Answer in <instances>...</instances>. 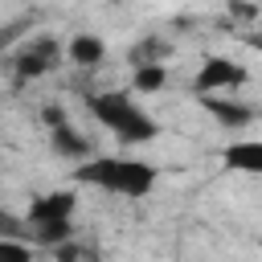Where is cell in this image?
Wrapping results in <instances>:
<instances>
[{"label": "cell", "mask_w": 262, "mask_h": 262, "mask_svg": "<svg viewBox=\"0 0 262 262\" xmlns=\"http://www.w3.org/2000/svg\"><path fill=\"white\" fill-rule=\"evenodd\" d=\"M0 233H20V221L8 217V213H0Z\"/></svg>", "instance_id": "obj_13"}, {"label": "cell", "mask_w": 262, "mask_h": 262, "mask_svg": "<svg viewBox=\"0 0 262 262\" xmlns=\"http://www.w3.org/2000/svg\"><path fill=\"white\" fill-rule=\"evenodd\" d=\"M57 66V45L53 41H37L33 49H25L16 57V78H41Z\"/></svg>", "instance_id": "obj_4"}, {"label": "cell", "mask_w": 262, "mask_h": 262, "mask_svg": "<svg viewBox=\"0 0 262 262\" xmlns=\"http://www.w3.org/2000/svg\"><path fill=\"white\" fill-rule=\"evenodd\" d=\"M70 213H74V192H45L41 201H33V209H29V225L57 221V217H70Z\"/></svg>", "instance_id": "obj_6"}, {"label": "cell", "mask_w": 262, "mask_h": 262, "mask_svg": "<svg viewBox=\"0 0 262 262\" xmlns=\"http://www.w3.org/2000/svg\"><path fill=\"white\" fill-rule=\"evenodd\" d=\"M201 102H205V111H209L221 127H246V123L254 119V111L242 106V102H225V98H201Z\"/></svg>", "instance_id": "obj_7"}, {"label": "cell", "mask_w": 262, "mask_h": 262, "mask_svg": "<svg viewBox=\"0 0 262 262\" xmlns=\"http://www.w3.org/2000/svg\"><path fill=\"white\" fill-rule=\"evenodd\" d=\"M225 168L233 172H262V139H242V143H229L221 151Z\"/></svg>", "instance_id": "obj_5"}, {"label": "cell", "mask_w": 262, "mask_h": 262, "mask_svg": "<svg viewBox=\"0 0 262 262\" xmlns=\"http://www.w3.org/2000/svg\"><path fill=\"white\" fill-rule=\"evenodd\" d=\"M164 82H168L164 61H139V66H135V90L151 94V90H164Z\"/></svg>", "instance_id": "obj_9"}, {"label": "cell", "mask_w": 262, "mask_h": 262, "mask_svg": "<svg viewBox=\"0 0 262 262\" xmlns=\"http://www.w3.org/2000/svg\"><path fill=\"white\" fill-rule=\"evenodd\" d=\"M78 180L111 188V192H123V196H147L151 184H156V168L139 164V160H98V164L78 168Z\"/></svg>", "instance_id": "obj_1"}, {"label": "cell", "mask_w": 262, "mask_h": 262, "mask_svg": "<svg viewBox=\"0 0 262 262\" xmlns=\"http://www.w3.org/2000/svg\"><path fill=\"white\" fill-rule=\"evenodd\" d=\"M90 115L98 123H106L123 143H147V139H156V123L127 94H94L90 98Z\"/></svg>", "instance_id": "obj_2"}, {"label": "cell", "mask_w": 262, "mask_h": 262, "mask_svg": "<svg viewBox=\"0 0 262 262\" xmlns=\"http://www.w3.org/2000/svg\"><path fill=\"white\" fill-rule=\"evenodd\" d=\"M246 82V70L233 66L229 57H209L196 74V90L201 94H213V90H229V86H242Z\"/></svg>", "instance_id": "obj_3"}, {"label": "cell", "mask_w": 262, "mask_h": 262, "mask_svg": "<svg viewBox=\"0 0 262 262\" xmlns=\"http://www.w3.org/2000/svg\"><path fill=\"white\" fill-rule=\"evenodd\" d=\"M102 57H106V45H102L98 37L78 33V37L70 41V61H74V66H98Z\"/></svg>", "instance_id": "obj_8"}, {"label": "cell", "mask_w": 262, "mask_h": 262, "mask_svg": "<svg viewBox=\"0 0 262 262\" xmlns=\"http://www.w3.org/2000/svg\"><path fill=\"white\" fill-rule=\"evenodd\" d=\"M0 258H29V246H25V242H8V237L0 233Z\"/></svg>", "instance_id": "obj_12"}, {"label": "cell", "mask_w": 262, "mask_h": 262, "mask_svg": "<svg viewBox=\"0 0 262 262\" xmlns=\"http://www.w3.org/2000/svg\"><path fill=\"white\" fill-rule=\"evenodd\" d=\"M53 147H57L61 156H86V151H90V143H86L74 127H66V123L53 127Z\"/></svg>", "instance_id": "obj_10"}, {"label": "cell", "mask_w": 262, "mask_h": 262, "mask_svg": "<svg viewBox=\"0 0 262 262\" xmlns=\"http://www.w3.org/2000/svg\"><path fill=\"white\" fill-rule=\"evenodd\" d=\"M33 237H37V242H49V246H61V242L70 237V217H57V221H41V225L33 229Z\"/></svg>", "instance_id": "obj_11"}]
</instances>
